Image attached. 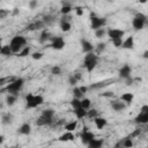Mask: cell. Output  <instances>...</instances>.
<instances>
[{"mask_svg":"<svg viewBox=\"0 0 148 148\" xmlns=\"http://www.w3.org/2000/svg\"><path fill=\"white\" fill-rule=\"evenodd\" d=\"M98 60H99L98 54L94 53V51L89 52V53H86V56L83 58V61H82V67H84L88 73H91L96 68V66L98 64Z\"/></svg>","mask_w":148,"mask_h":148,"instance_id":"cell-1","label":"cell"},{"mask_svg":"<svg viewBox=\"0 0 148 148\" xmlns=\"http://www.w3.org/2000/svg\"><path fill=\"white\" fill-rule=\"evenodd\" d=\"M23 86H24V79L16 77V79H13L10 82H8V84L6 86V88L3 90H6L8 94H13V95L18 96V94L22 90Z\"/></svg>","mask_w":148,"mask_h":148,"instance_id":"cell-2","label":"cell"},{"mask_svg":"<svg viewBox=\"0 0 148 148\" xmlns=\"http://www.w3.org/2000/svg\"><path fill=\"white\" fill-rule=\"evenodd\" d=\"M25 45H27V38L22 35H15L14 37H12L9 42V46L14 54H17Z\"/></svg>","mask_w":148,"mask_h":148,"instance_id":"cell-3","label":"cell"},{"mask_svg":"<svg viewBox=\"0 0 148 148\" xmlns=\"http://www.w3.org/2000/svg\"><path fill=\"white\" fill-rule=\"evenodd\" d=\"M44 103V97L42 95H35L28 92L25 95V109H36Z\"/></svg>","mask_w":148,"mask_h":148,"instance_id":"cell-4","label":"cell"},{"mask_svg":"<svg viewBox=\"0 0 148 148\" xmlns=\"http://www.w3.org/2000/svg\"><path fill=\"white\" fill-rule=\"evenodd\" d=\"M147 23V16L143 13H136L132 20V27L134 30H142Z\"/></svg>","mask_w":148,"mask_h":148,"instance_id":"cell-5","label":"cell"},{"mask_svg":"<svg viewBox=\"0 0 148 148\" xmlns=\"http://www.w3.org/2000/svg\"><path fill=\"white\" fill-rule=\"evenodd\" d=\"M106 25V18L105 17H99L96 16L95 14H90V29L91 30H97L99 28H104Z\"/></svg>","mask_w":148,"mask_h":148,"instance_id":"cell-6","label":"cell"},{"mask_svg":"<svg viewBox=\"0 0 148 148\" xmlns=\"http://www.w3.org/2000/svg\"><path fill=\"white\" fill-rule=\"evenodd\" d=\"M50 40H51L50 46H51L53 50H56V51L62 50V49L65 47V45H66V42H65L64 37H61V36H52Z\"/></svg>","mask_w":148,"mask_h":148,"instance_id":"cell-7","label":"cell"},{"mask_svg":"<svg viewBox=\"0 0 148 148\" xmlns=\"http://www.w3.org/2000/svg\"><path fill=\"white\" fill-rule=\"evenodd\" d=\"M92 139H95V134H94L91 131H89V128H88L87 126H84V127L82 128V132L80 133V140H81V142H82L84 146H88L89 142H90Z\"/></svg>","mask_w":148,"mask_h":148,"instance_id":"cell-8","label":"cell"},{"mask_svg":"<svg viewBox=\"0 0 148 148\" xmlns=\"http://www.w3.org/2000/svg\"><path fill=\"white\" fill-rule=\"evenodd\" d=\"M106 36L110 38V40L113 39H118V38H123L125 36V30L119 29V28H110L106 31Z\"/></svg>","mask_w":148,"mask_h":148,"instance_id":"cell-9","label":"cell"},{"mask_svg":"<svg viewBox=\"0 0 148 148\" xmlns=\"http://www.w3.org/2000/svg\"><path fill=\"white\" fill-rule=\"evenodd\" d=\"M118 75H119V77L123 79V80L130 77V76L132 75V67H131L128 64H124V65L119 68V71H118Z\"/></svg>","mask_w":148,"mask_h":148,"instance_id":"cell-10","label":"cell"},{"mask_svg":"<svg viewBox=\"0 0 148 148\" xmlns=\"http://www.w3.org/2000/svg\"><path fill=\"white\" fill-rule=\"evenodd\" d=\"M80 46H81V50L83 53H89V52H92L95 50V46L91 44V42H89L86 38L80 39Z\"/></svg>","mask_w":148,"mask_h":148,"instance_id":"cell-11","label":"cell"},{"mask_svg":"<svg viewBox=\"0 0 148 148\" xmlns=\"http://www.w3.org/2000/svg\"><path fill=\"white\" fill-rule=\"evenodd\" d=\"M127 108V104L121 99H113L111 101V109L116 112H121Z\"/></svg>","mask_w":148,"mask_h":148,"instance_id":"cell-12","label":"cell"},{"mask_svg":"<svg viewBox=\"0 0 148 148\" xmlns=\"http://www.w3.org/2000/svg\"><path fill=\"white\" fill-rule=\"evenodd\" d=\"M45 23L43 22V20H38V21H34L31 23H29L27 25V30L28 31H35V30H43L45 28Z\"/></svg>","mask_w":148,"mask_h":148,"instance_id":"cell-13","label":"cell"},{"mask_svg":"<svg viewBox=\"0 0 148 148\" xmlns=\"http://www.w3.org/2000/svg\"><path fill=\"white\" fill-rule=\"evenodd\" d=\"M134 121L136 124H140V125H146L148 124V112H139L135 118H134Z\"/></svg>","mask_w":148,"mask_h":148,"instance_id":"cell-14","label":"cell"},{"mask_svg":"<svg viewBox=\"0 0 148 148\" xmlns=\"http://www.w3.org/2000/svg\"><path fill=\"white\" fill-rule=\"evenodd\" d=\"M54 123V118H46L44 116H39V118L36 120L37 126H50Z\"/></svg>","mask_w":148,"mask_h":148,"instance_id":"cell-15","label":"cell"},{"mask_svg":"<svg viewBox=\"0 0 148 148\" xmlns=\"http://www.w3.org/2000/svg\"><path fill=\"white\" fill-rule=\"evenodd\" d=\"M51 37H52V35H51L50 30H49V29H46V28H44V29L42 30L40 35H39L38 42H39L40 44H45L47 40H50V39H51Z\"/></svg>","mask_w":148,"mask_h":148,"instance_id":"cell-16","label":"cell"},{"mask_svg":"<svg viewBox=\"0 0 148 148\" xmlns=\"http://www.w3.org/2000/svg\"><path fill=\"white\" fill-rule=\"evenodd\" d=\"M94 124H95V126H96L97 130H103L108 125V120L104 117L97 116L96 118H94Z\"/></svg>","mask_w":148,"mask_h":148,"instance_id":"cell-17","label":"cell"},{"mask_svg":"<svg viewBox=\"0 0 148 148\" xmlns=\"http://www.w3.org/2000/svg\"><path fill=\"white\" fill-rule=\"evenodd\" d=\"M17 132H18V134H21V135H29V134L31 133V125H30L29 123H23V124L18 127Z\"/></svg>","mask_w":148,"mask_h":148,"instance_id":"cell-18","label":"cell"},{"mask_svg":"<svg viewBox=\"0 0 148 148\" xmlns=\"http://www.w3.org/2000/svg\"><path fill=\"white\" fill-rule=\"evenodd\" d=\"M74 139H75L74 133H73V132H69V131H66L65 133H62V134L58 138V140H59L60 142H68V141H73Z\"/></svg>","mask_w":148,"mask_h":148,"instance_id":"cell-19","label":"cell"},{"mask_svg":"<svg viewBox=\"0 0 148 148\" xmlns=\"http://www.w3.org/2000/svg\"><path fill=\"white\" fill-rule=\"evenodd\" d=\"M121 49H124V50H133L134 49V37L130 36L126 39H124Z\"/></svg>","mask_w":148,"mask_h":148,"instance_id":"cell-20","label":"cell"},{"mask_svg":"<svg viewBox=\"0 0 148 148\" xmlns=\"http://www.w3.org/2000/svg\"><path fill=\"white\" fill-rule=\"evenodd\" d=\"M73 112H74L76 119H79V120L86 118L87 114H88V110L84 109V108H82V106L81 108H77V109H73Z\"/></svg>","mask_w":148,"mask_h":148,"instance_id":"cell-21","label":"cell"},{"mask_svg":"<svg viewBox=\"0 0 148 148\" xmlns=\"http://www.w3.org/2000/svg\"><path fill=\"white\" fill-rule=\"evenodd\" d=\"M119 99H121V101L125 102L127 105H130V104H132V102H133V99H134V95H133V92L126 91V92H124V94L120 95Z\"/></svg>","mask_w":148,"mask_h":148,"instance_id":"cell-22","label":"cell"},{"mask_svg":"<svg viewBox=\"0 0 148 148\" xmlns=\"http://www.w3.org/2000/svg\"><path fill=\"white\" fill-rule=\"evenodd\" d=\"M76 128H77V120H71L64 125V130L69 132H74Z\"/></svg>","mask_w":148,"mask_h":148,"instance_id":"cell-23","label":"cell"},{"mask_svg":"<svg viewBox=\"0 0 148 148\" xmlns=\"http://www.w3.org/2000/svg\"><path fill=\"white\" fill-rule=\"evenodd\" d=\"M72 29V23L71 21H65V20H60V30L62 32H68Z\"/></svg>","mask_w":148,"mask_h":148,"instance_id":"cell-24","label":"cell"},{"mask_svg":"<svg viewBox=\"0 0 148 148\" xmlns=\"http://www.w3.org/2000/svg\"><path fill=\"white\" fill-rule=\"evenodd\" d=\"M0 54H1V56H5V57H10V56H13L14 53H13V51H12L9 44H7V45H2V46H1V49H0Z\"/></svg>","mask_w":148,"mask_h":148,"instance_id":"cell-25","label":"cell"},{"mask_svg":"<svg viewBox=\"0 0 148 148\" xmlns=\"http://www.w3.org/2000/svg\"><path fill=\"white\" fill-rule=\"evenodd\" d=\"M1 123H2L3 125L12 124V123H13V114H12L10 112L2 113V116H1Z\"/></svg>","mask_w":148,"mask_h":148,"instance_id":"cell-26","label":"cell"},{"mask_svg":"<svg viewBox=\"0 0 148 148\" xmlns=\"http://www.w3.org/2000/svg\"><path fill=\"white\" fill-rule=\"evenodd\" d=\"M133 145H134V143H133V141H132V138L126 136V138L123 139L121 142L117 143L116 147H117V146H123V147H125V148H131V147H133Z\"/></svg>","mask_w":148,"mask_h":148,"instance_id":"cell-27","label":"cell"},{"mask_svg":"<svg viewBox=\"0 0 148 148\" xmlns=\"http://www.w3.org/2000/svg\"><path fill=\"white\" fill-rule=\"evenodd\" d=\"M103 140L102 139H92L90 142H89V145L87 146V147H89V148H101L102 146H103Z\"/></svg>","mask_w":148,"mask_h":148,"instance_id":"cell-28","label":"cell"},{"mask_svg":"<svg viewBox=\"0 0 148 148\" xmlns=\"http://www.w3.org/2000/svg\"><path fill=\"white\" fill-rule=\"evenodd\" d=\"M17 97L18 96H16V95H13V94H8L7 96H6V104L8 105V106H13L15 103H16V101H17Z\"/></svg>","mask_w":148,"mask_h":148,"instance_id":"cell-29","label":"cell"},{"mask_svg":"<svg viewBox=\"0 0 148 148\" xmlns=\"http://www.w3.org/2000/svg\"><path fill=\"white\" fill-rule=\"evenodd\" d=\"M42 20H43V22L45 23V25L47 27V25H52V24L56 22V16L47 14V15H44Z\"/></svg>","mask_w":148,"mask_h":148,"instance_id":"cell-30","label":"cell"},{"mask_svg":"<svg viewBox=\"0 0 148 148\" xmlns=\"http://www.w3.org/2000/svg\"><path fill=\"white\" fill-rule=\"evenodd\" d=\"M105 49H106V43H104V42H99V43H97L96 44V46H95V53H97V54H101L102 52H104L105 51Z\"/></svg>","mask_w":148,"mask_h":148,"instance_id":"cell-31","label":"cell"},{"mask_svg":"<svg viewBox=\"0 0 148 148\" xmlns=\"http://www.w3.org/2000/svg\"><path fill=\"white\" fill-rule=\"evenodd\" d=\"M72 94H73V97H76V98H80V99H82L83 97H84V94L81 91V89H80V87H73V90H72Z\"/></svg>","mask_w":148,"mask_h":148,"instance_id":"cell-32","label":"cell"},{"mask_svg":"<svg viewBox=\"0 0 148 148\" xmlns=\"http://www.w3.org/2000/svg\"><path fill=\"white\" fill-rule=\"evenodd\" d=\"M54 110L53 109H50V108H47V109H44V110H42V113H40V116H44V117H46V118H54Z\"/></svg>","mask_w":148,"mask_h":148,"instance_id":"cell-33","label":"cell"},{"mask_svg":"<svg viewBox=\"0 0 148 148\" xmlns=\"http://www.w3.org/2000/svg\"><path fill=\"white\" fill-rule=\"evenodd\" d=\"M30 50H31V49H30V46H24V47H23V49H22V50L16 54V56H17V57H20V58H24V57H27V56H29V54H30Z\"/></svg>","mask_w":148,"mask_h":148,"instance_id":"cell-34","label":"cell"},{"mask_svg":"<svg viewBox=\"0 0 148 148\" xmlns=\"http://www.w3.org/2000/svg\"><path fill=\"white\" fill-rule=\"evenodd\" d=\"M72 6L71 5H62L61 6V8H60V13H61V15H67V14H69L71 12H72Z\"/></svg>","mask_w":148,"mask_h":148,"instance_id":"cell-35","label":"cell"},{"mask_svg":"<svg viewBox=\"0 0 148 148\" xmlns=\"http://www.w3.org/2000/svg\"><path fill=\"white\" fill-rule=\"evenodd\" d=\"M69 103H71V106L73 109H77V108H81L82 106L81 105V99L80 98H76V97H73Z\"/></svg>","mask_w":148,"mask_h":148,"instance_id":"cell-36","label":"cell"},{"mask_svg":"<svg viewBox=\"0 0 148 148\" xmlns=\"http://www.w3.org/2000/svg\"><path fill=\"white\" fill-rule=\"evenodd\" d=\"M81 105H82V108L89 110L90 106H91V99L88 98V97H83V98L81 99Z\"/></svg>","mask_w":148,"mask_h":148,"instance_id":"cell-37","label":"cell"},{"mask_svg":"<svg viewBox=\"0 0 148 148\" xmlns=\"http://www.w3.org/2000/svg\"><path fill=\"white\" fill-rule=\"evenodd\" d=\"M106 31L108 30H105V28H99V29L95 30V37L96 38H102L106 35Z\"/></svg>","mask_w":148,"mask_h":148,"instance_id":"cell-38","label":"cell"},{"mask_svg":"<svg viewBox=\"0 0 148 148\" xmlns=\"http://www.w3.org/2000/svg\"><path fill=\"white\" fill-rule=\"evenodd\" d=\"M111 42H112V44H113V46H114L116 49H121L124 39H123V38H118V39H113V40H111Z\"/></svg>","mask_w":148,"mask_h":148,"instance_id":"cell-39","label":"cell"},{"mask_svg":"<svg viewBox=\"0 0 148 148\" xmlns=\"http://www.w3.org/2000/svg\"><path fill=\"white\" fill-rule=\"evenodd\" d=\"M97 116H98V111H97L96 109H89V110H88V114H87L88 118H90V119L92 118V119H94V118H96Z\"/></svg>","mask_w":148,"mask_h":148,"instance_id":"cell-40","label":"cell"},{"mask_svg":"<svg viewBox=\"0 0 148 148\" xmlns=\"http://www.w3.org/2000/svg\"><path fill=\"white\" fill-rule=\"evenodd\" d=\"M43 52H39V51H36V52H32L31 53V58L34 59V60H40L42 58H43Z\"/></svg>","mask_w":148,"mask_h":148,"instance_id":"cell-41","label":"cell"},{"mask_svg":"<svg viewBox=\"0 0 148 148\" xmlns=\"http://www.w3.org/2000/svg\"><path fill=\"white\" fill-rule=\"evenodd\" d=\"M51 74H53V75H60V74H61V67L58 66V65L53 66V67L51 68Z\"/></svg>","mask_w":148,"mask_h":148,"instance_id":"cell-42","label":"cell"},{"mask_svg":"<svg viewBox=\"0 0 148 148\" xmlns=\"http://www.w3.org/2000/svg\"><path fill=\"white\" fill-rule=\"evenodd\" d=\"M74 12H75L76 16H83V14H84V9H83V7H81V6L74 7Z\"/></svg>","mask_w":148,"mask_h":148,"instance_id":"cell-43","label":"cell"},{"mask_svg":"<svg viewBox=\"0 0 148 148\" xmlns=\"http://www.w3.org/2000/svg\"><path fill=\"white\" fill-rule=\"evenodd\" d=\"M77 82H79V80H77V79L74 76V74H72V75H69V76H68V83H69L71 86L75 87Z\"/></svg>","mask_w":148,"mask_h":148,"instance_id":"cell-44","label":"cell"},{"mask_svg":"<svg viewBox=\"0 0 148 148\" xmlns=\"http://www.w3.org/2000/svg\"><path fill=\"white\" fill-rule=\"evenodd\" d=\"M108 83H105V82H96V83H92L89 88L90 89H99V88H102V87H104V86H106Z\"/></svg>","mask_w":148,"mask_h":148,"instance_id":"cell-45","label":"cell"},{"mask_svg":"<svg viewBox=\"0 0 148 148\" xmlns=\"http://www.w3.org/2000/svg\"><path fill=\"white\" fill-rule=\"evenodd\" d=\"M28 6H29L30 9H35V8H37V6H38V1H37V0H30L29 3H28Z\"/></svg>","mask_w":148,"mask_h":148,"instance_id":"cell-46","label":"cell"},{"mask_svg":"<svg viewBox=\"0 0 148 148\" xmlns=\"http://www.w3.org/2000/svg\"><path fill=\"white\" fill-rule=\"evenodd\" d=\"M140 133H141V130H140V128H136V130H134V131H133V132H132V133H131L128 136L133 139V138H136V136H139V135H140Z\"/></svg>","mask_w":148,"mask_h":148,"instance_id":"cell-47","label":"cell"},{"mask_svg":"<svg viewBox=\"0 0 148 148\" xmlns=\"http://www.w3.org/2000/svg\"><path fill=\"white\" fill-rule=\"evenodd\" d=\"M8 14H9L8 10H6V9H0V18H5Z\"/></svg>","mask_w":148,"mask_h":148,"instance_id":"cell-48","label":"cell"},{"mask_svg":"<svg viewBox=\"0 0 148 148\" xmlns=\"http://www.w3.org/2000/svg\"><path fill=\"white\" fill-rule=\"evenodd\" d=\"M125 82H126V86H132V84L134 83V79H133V77H132V75H131L130 77L125 79Z\"/></svg>","mask_w":148,"mask_h":148,"instance_id":"cell-49","label":"cell"},{"mask_svg":"<svg viewBox=\"0 0 148 148\" xmlns=\"http://www.w3.org/2000/svg\"><path fill=\"white\" fill-rule=\"evenodd\" d=\"M101 96H103V97H111V96H113V92L112 91H105V92H102Z\"/></svg>","mask_w":148,"mask_h":148,"instance_id":"cell-50","label":"cell"},{"mask_svg":"<svg viewBox=\"0 0 148 148\" xmlns=\"http://www.w3.org/2000/svg\"><path fill=\"white\" fill-rule=\"evenodd\" d=\"M140 111H141V112H148V104H143V105H141Z\"/></svg>","mask_w":148,"mask_h":148,"instance_id":"cell-51","label":"cell"},{"mask_svg":"<svg viewBox=\"0 0 148 148\" xmlns=\"http://www.w3.org/2000/svg\"><path fill=\"white\" fill-rule=\"evenodd\" d=\"M18 14H20V9H18V8H13L12 15H13V16H16V15H18Z\"/></svg>","mask_w":148,"mask_h":148,"instance_id":"cell-52","label":"cell"},{"mask_svg":"<svg viewBox=\"0 0 148 148\" xmlns=\"http://www.w3.org/2000/svg\"><path fill=\"white\" fill-rule=\"evenodd\" d=\"M74 76L79 80V81H81L82 80V73H80V72H77V73H74Z\"/></svg>","mask_w":148,"mask_h":148,"instance_id":"cell-53","label":"cell"},{"mask_svg":"<svg viewBox=\"0 0 148 148\" xmlns=\"http://www.w3.org/2000/svg\"><path fill=\"white\" fill-rule=\"evenodd\" d=\"M80 89H81V91H82V92H83V94H84V95H86V94H87V91H88V89H89V88H88V87H87V86H81V87H80Z\"/></svg>","mask_w":148,"mask_h":148,"instance_id":"cell-54","label":"cell"},{"mask_svg":"<svg viewBox=\"0 0 148 148\" xmlns=\"http://www.w3.org/2000/svg\"><path fill=\"white\" fill-rule=\"evenodd\" d=\"M142 58H143V59H148V50H146V51L142 53Z\"/></svg>","mask_w":148,"mask_h":148,"instance_id":"cell-55","label":"cell"},{"mask_svg":"<svg viewBox=\"0 0 148 148\" xmlns=\"http://www.w3.org/2000/svg\"><path fill=\"white\" fill-rule=\"evenodd\" d=\"M3 140H5V138H3V135H1V136H0V145H2Z\"/></svg>","mask_w":148,"mask_h":148,"instance_id":"cell-56","label":"cell"},{"mask_svg":"<svg viewBox=\"0 0 148 148\" xmlns=\"http://www.w3.org/2000/svg\"><path fill=\"white\" fill-rule=\"evenodd\" d=\"M148 0H139V3H146Z\"/></svg>","mask_w":148,"mask_h":148,"instance_id":"cell-57","label":"cell"},{"mask_svg":"<svg viewBox=\"0 0 148 148\" xmlns=\"http://www.w3.org/2000/svg\"><path fill=\"white\" fill-rule=\"evenodd\" d=\"M147 130H148V128H147Z\"/></svg>","mask_w":148,"mask_h":148,"instance_id":"cell-58","label":"cell"}]
</instances>
